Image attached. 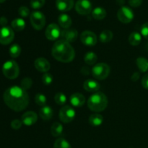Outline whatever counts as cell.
Masks as SVG:
<instances>
[{"mask_svg":"<svg viewBox=\"0 0 148 148\" xmlns=\"http://www.w3.org/2000/svg\"><path fill=\"white\" fill-rule=\"evenodd\" d=\"M117 17L121 23L127 24L134 19V12L129 7L123 6L117 12Z\"/></svg>","mask_w":148,"mask_h":148,"instance_id":"7","label":"cell"},{"mask_svg":"<svg viewBox=\"0 0 148 148\" xmlns=\"http://www.w3.org/2000/svg\"><path fill=\"white\" fill-rule=\"evenodd\" d=\"M146 49H147V50L148 51V43H147V44H146Z\"/></svg>","mask_w":148,"mask_h":148,"instance_id":"45","label":"cell"},{"mask_svg":"<svg viewBox=\"0 0 148 148\" xmlns=\"http://www.w3.org/2000/svg\"><path fill=\"white\" fill-rule=\"evenodd\" d=\"M113 38V33L109 30H105L101 33L99 36V40L102 43H108Z\"/></svg>","mask_w":148,"mask_h":148,"instance_id":"28","label":"cell"},{"mask_svg":"<svg viewBox=\"0 0 148 148\" xmlns=\"http://www.w3.org/2000/svg\"><path fill=\"white\" fill-rule=\"evenodd\" d=\"M21 47L18 44H13L10 48V55L12 58H17L21 53Z\"/></svg>","mask_w":148,"mask_h":148,"instance_id":"30","label":"cell"},{"mask_svg":"<svg viewBox=\"0 0 148 148\" xmlns=\"http://www.w3.org/2000/svg\"><path fill=\"white\" fill-rule=\"evenodd\" d=\"M92 5L89 0H78L75 4L77 12L82 15H86L92 12Z\"/></svg>","mask_w":148,"mask_h":148,"instance_id":"10","label":"cell"},{"mask_svg":"<svg viewBox=\"0 0 148 148\" xmlns=\"http://www.w3.org/2000/svg\"><path fill=\"white\" fill-rule=\"evenodd\" d=\"M110 74V66L107 64L98 63L92 67V75L94 77L98 80L106 79Z\"/></svg>","mask_w":148,"mask_h":148,"instance_id":"5","label":"cell"},{"mask_svg":"<svg viewBox=\"0 0 148 148\" xmlns=\"http://www.w3.org/2000/svg\"><path fill=\"white\" fill-rule=\"evenodd\" d=\"M142 85L144 88L148 90V73L145 75L142 79Z\"/></svg>","mask_w":148,"mask_h":148,"instance_id":"40","label":"cell"},{"mask_svg":"<svg viewBox=\"0 0 148 148\" xmlns=\"http://www.w3.org/2000/svg\"><path fill=\"white\" fill-rule=\"evenodd\" d=\"M132 80L136 82L140 79V73L139 72H134L132 75Z\"/></svg>","mask_w":148,"mask_h":148,"instance_id":"41","label":"cell"},{"mask_svg":"<svg viewBox=\"0 0 148 148\" xmlns=\"http://www.w3.org/2000/svg\"><path fill=\"white\" fill-rule=\"evenodd\" d=\"M53 148H72L69 142L64 138H59L55 141Z\"/></svg>","mask_w":148,"mask_h":148,"instance_id":"29","label":"cell"},{"mask_svg":"<svg viewBox=\"0 0 148 148\" xmlns=\"http://www.w3.org/2000/svg\"><path fill=\"white\" fill-rule=\"evenodd\" d=\"M142 40V36L137 32H133L129 36V42L133 46H138Z\"/></svg>","mask_w":148,"mask_h":148,"instance_id":"27","label":"cell"},{"mask_svg":"<svg viewBox=\"0 0 148 148\" xmlns=\"http://www.w3.org/2000/svg\"><path fill=\"white\" fill-rule=\"evenodd\" d=\"M56 7L61 12L69 11L74 7V0H56Z\"/></svg>","mask_w":148,"mask_h":148,"instance_id":"16","label":"cell"},{"mask_svg":"<svg viewBox=\"0 0 148 148\" xmlns=\"http://www.w3.org/2000/svg\"><path fill=\"white\" fill-rule=\"evenodd\" d=\"M51 54L56 60L63 63H69L72 62L75 57V51L74 48L69 42L64 39L57 40L53 45L51 49Z\"/></svg>","mask_w":148,"mask_h":148,"instance_id":"2","label":"cell"},{"mask_svg":"<svg viewBox=\"0 0 148 148\" xmlns=\"http://www.w3.org/2000/svg\"><path fill=\"white\" fill-rule=\"evenodd\" d=\"M18 13L22 17H27L30 14V10H29V9L27 7L22 6V7L19 8Z\"/></svg>","mask_w":148,"mask_h":148,"instance_id":"36","label":"cell"},{"mask_svg":"<svg viewBox=\"0 0 148 148\" xmlns=\"http://www.w3.org/2000/svg\"><path fill=\"white\" fill-rule=\"evenodd\" d=\"M53 114V109L49 106L42 107L39 111V116L43 121H49L52 118Z\"/></svg>","mask_w":148,"mask_h":148,"instance_id":"19","label":"cell"},{"mask_svg":"<svg viewBox=\"0 0 148 148\" xmlns=\"http://www.w3.org/2000/svg\"><path fill=\"white\" fill-rule=\"evenodd\" d=\"M22 122L27 127L33 125L38 121V115L33 111H27L22 116Z\"/></svg>","mask_w":148,"mask_h":148,"instance_id":"15","label":"cell"},{"mask_svg":"<svg viewBox=\"0 0 148 148\" xmlns=\"http://www.w3.org/2000/svg\"><path fill=\"white\" fill-rule=\"evenodd\" d=\"M136 64L141 72H146L148 70V60L145 57H139L136 59Z\"/></svg>","mask_w":148,"mask_h":148,"instance_id":"24","label":"cell"},{"mask_svg":"<svg viewBox=\"0 0 148 148\" xmlns=\"http://www.w3.org/2000/svg\"><path fill=\"white\" fill-rule=\"evenodd\" d=\"M69 102L75 107H81L85 103V98L82 94L75 92L69 98Z\"/></svg>","mask_w":148,"mask_h":148,"instance_id":"17","label":"cell"},{"mask_svg":"<svg viewBox=\"0 0 148 148\" xmlns=\"http://www.w3.org/2000/svg\"><path fill=\"white\" fill-rule=\"evenodd\" d=\"M11 25L13 30L20 32L24 30L25 27V22L22 18H16L14 20H12Z\"/></svg>","mask_w":148,"mask_h":148,"instance_id":"23","label":"cell"},{"mask_svg":"<svg viewBox=\"0 0 148 148\" xmlns=\"http://www.w3.org/2000/svg\"><path fill=\"white\" fill-rule=\"evenodd\" d=\"M42 82L45 85H49L53 82V76L49 73H44L42 76Z\"/></svg>","mask_w":148,"mask_h":148,"instance_id":"35","label":"cell"},{"mask_svg":"<svg viewBox=\"0 0 148 148\" xmlns=\"http://www.w3.org/2000/svg\"><path fill=\"white\" fill-rule=\"evenodd\" d=\"M89 123L92 127H99L103 123V117L99 114H94L90 116Z\"/></svg>","mask_w":148,"mask_h":148,"instance_id":"21","label":"cell"},{"mask_svg":"<svg viewBox=\"0 0 148 148\" xmlns=\"http://www.w3.org/2000/svg\"><path fill=\"white\" fill-rule=\"evenodd\" d=\"M60 27L56 23H51L49 25L46 27V31H45V36L46 38L49 40H56L59 38V36H61Z\"/></svg>","mask_w":148,"mask_h":148,"instance_id":"11","label":"cell"},{"mask_svg":"<svg viewBox=\"0 0 148 148\" xmlns=\"http://www.w3.org/2000/svg\"><path fill=\"white\" fill-rule=\"evenodd\" d=\"M2 72L7 78L14 79L19 76L20 68L15 61L9 60L4 62L3 64Z\"/></svg>","mask_w":148,"mask_h":148,"instance_id":"4","label":"cell"},{"mask_svg":"<svg viewBox=\"0 0 148 148\" xmlns=\"http://www.w3.org/2000/svg\"><path fill=\"white\" fill-rule=\"evenodd\" d=\"M141 34L145 38L148 40V23H145L142 25Z\"/></svg>","mask_w":148,"mask_h":148,"instance_id":"38","label":"cell"},{"mask_svg":"<svg viewBox=\"0 0 148 148\" xmlns=\"http://www.w3.org/2000/svg\"><path fill=\"white\" fill-rule=\"evenodd\" d=\"M63 130V127L60 123L54 122L52 124L51 128V134L53 137H57L62 134Z\"/></svg>","mask_w":148,"mask_h":148,"instance_id":"26","label":"cell"},{"mask_svg":"<svg viewBox=\"0 0 148 148\" xmlns=\"http://www.w3.org/2000/svg\"><path fill=\"white\" fill-rule=\"evenodd\" d=\"M108 98L101 92H94L88 100V106L93 112L103 111L108 106Z\"/></svg>","mask_w":148,"mask_h":148,"instance_id":"3","label":"cell"},{"mask_svg":"<svg viewBox=\"0 0 148 148\" xmlns=\"http://www.w3.org/2000/svg\"><path fill=\"white\" fill-rule=\"evenodd\" d=\"M14 38L13 29L8 26L2 27L0 29V43L2 45H8L12 42Z\"/></svg>","mask_w":148,"mask_h":148,"instance_id":"9","label":"cell"},{"mask_svg":"<svg viewBox=\"0 0 148 148\" xmlns=\"http://www.w3.org/2000/svg\"><path fill=\"white\" fill-rule=\"evenodd\" d=\"M22 125H23V122L19 119H14L11 122V127L13 130H19L21 128Z\"/></svg>","mask_w":148,"mask_h":148,"instance_id":"37","label":"cell"},{"mask_svg":"<svg viewBox=\"0 0 148 148\" xmlns=\"http://www.w3.org/2000/svg\"><path fill=\"white\" fill-rule=\"evenodd\" d=\"M46 101H47L46 97L43 94L38 93L35 96V102L38 106H40L42 107L45 106L46 103Z\"/></svg>","mask_w":148,"mask_h":148,"instance_id":"32","label":"cell"},{"mask_svg":"<svg viewBox=\"0 0 148 148\" xmlns=\"http://www.w3.org/2000/svg\"><path fill=\"white\" fill-rule=\"evenodd\" d=\"M3 99L10 109L17 112L25 109L30 101L27 91L17 85L7 88L4 92Z\"/></svg>","mask_w":148,"mask_h":148,"instance_id":"1","label":"cell"},{"mask_svg":"<svg viewBox=\"0 0 148 148\" xmlns=\"http://www.w3.org/2000/svg\"><path fill=\"white\" fill-rule=\"evenodd\" d=\"M143 3V0H129V4L132 7H138Z\"/></svg>","mask_w":148,"mask_h":148,"instance_id":"39","label":"cell"},{"mask_svg":"<svg viewBox=\"0 0 148 148\" xmlns=\"http://www.w3.org/2000/svg\"><path fill=\"white\" fill-rule=\"evenodd\" d=\"M46 3V0H31L30 6L34 10H38L42 8Z\"/></svg>","mask_w":148,"mask_h":148,"instance_id":"34","label":"cell"},{"mask_svg":"<svg viewBox=\"0 0 148 148\" xmlns=\"http://www.w3.org/2000/svg\"><path fill=\"white\" fill-rule=\"evenodd\" d=\"M35 68L38 72L46 73L51 69V64L49 61L43 57H39L36 59L34 62Z\"/></svg>","mask_w":148,"mask_h":148,"instance_id":"14","label":"cell"},{"mask_svg":"<svg viewBox=\"0 0 148 148\" xmlns=\"http://www.w3.org/2000/svg\"><path fill=\"white\" fill-rule=\"evenodd\" d=\"M30 23L34 29L37 30H40L44 27L46 25V17L40 11H34L31 13L30 17Z\"/></svg>","mask_w":148,"mask_h":148,"instance_id":"6","label":"cell"},{"mask_svg":"<svg viewBox=\"0 0 148 148\" xmlns=\"http://www.w3.org/2000/svg\"><path fill=\"white\" fill-rule=\"evenodd\" d=\"M54 101L56 103H57L58 105L63 106L66 103L67 99H66V95L64 93H62V92H57L54 96Z\"/></svg>","mask_w":148,"mask_h":148,"instance_id":"31","label":"cell"},{"mask_svg":"<svg viewBox=\"0 0 148 148\" xmlns=\"http://www.w3.org/2000/svg\"><path fill=\"white\" fill-rule=\"evenodd\" d=\"M58 23L62 28L67 29L71 27L72 21L70 16L66 14H62L58 17Z\"/></svg>","mask_w":148,"mask_h":148,"instance_id":"20","label":"cell"},{"mask_svg":"<svg viewBox=\"0 0 148 148\" xmlns=\"http://www.w3.org/2000/svg\"><path fill=\"white\" fill-rule=\"evenodd\" d=\"M6 0H0V3H3V2H4Z\"/></svg>","mask_w":148,"mask_h":148,"instance_id":"44","label":"cell"},{"mask_svg":"<svg viewBox=\"0 0 148 148\" xmlns=\"http://www.w3.org/2000/svg\"><path fill=\"white\" fill-rule=\"evenodd\" d=\"M32 85H33V80H32L31 78L30 77L24 78V79L21 81V83H20L21 88L26 91H27V90L30 89L32 87Z\"/></svg>","mask_w":148,"mask_h":148,"instance_id":"33","label":"cell"},{"mask_svg":"<svg viewBox=\"0 0 148 148\" xmlns=\"http://www.w3.org/2000/svg\"><path fill=\"white\" fill-rule=\"evenodd\" d=\"M7 24V19L5 17H1L0 18V25L2 27H5L6 25Z\"/></svg>","mask_w":148,"mask_h":148,"instance_id":"42","label":"cell"},{"mask_svg":"<svg viewBox=\"0 0 148 148\" xmlns=\"http://www.w3.org/2000/svg\"><path fill=\"white\" fill-rule=\"evenodd\" d=\"M81 73L84 75H88L90 74V69L88 67H82L81 69Z\"/></svg>","mask_w":148,"mask_h":148,"instance_id":"43","label":"cell"},{"mask_svg":"<svg viewBox=\"0 0 148 148\" xmlns=\"http://www.w3.org/2000/svg\"><path fill=\"white\" fill-rule=\"evenodd\" d=\"M83 88L88 92H96L100 90V84L93 79H87L84 82Z\"/></svg>","mask_w":148,"mask_h":148,"instance_id":"18","label":"cell"},{"mask_svg":"<svg viewBox=\"0 0 148 148\" xmlns=\"http://www.w3.org/2000/svg\"><path fill=\"white\" fill-rule=\"evenodd\" d=\"M97 60H98V56L94 52H88V53H85V56H84V61H85V63L88 65H90V66L95 64Z\"/></svg>","mask_w":148,"mask_h":148,"instance_id":"25","label":"cell"},{"mask_svg":"<svg viewBox=\"0 0 148 148\" xmlns=\"http://www.w3.org/2000/svg\"><path fill=\"white\" fill-rule=\"evenodd\" d=\"M80 40L84 45L87 46H94L97 43L98 38L93 32L90 30L83 31L80 35Z\"/></svg>","mask_w":148,"mask_h":148,"instance_id":"12","label":"cell"},{"mask_svg":"<svg viewBox=\"0 0 148 148\" xmlns=\"http://www.w3.org/2000/svg\"><path fill=\"white\" fill-rule=\"evenodd\" d=\"M75 115H76L75 111L69 106H64L59 111V119L62 122L65 124L72 122L75 119Z\"/></svg>","mask_w":148,"mask_h":148,"instance_id":"8","label":"cell"},{"mask_svg":"<svg viewBox=\"0 0 148 148\" xmlns=\"http://www.w3.org/2000/svg\"><path fill=\"white\" fill-rule=\"evenodd\" d=\"M106 11L101 7H95L92 11V16L95 20H101L106 17Z\"/></svg>","mask_w":148,"mask_h":148,"instance_id":"22","label":"cell"},{"mask_svg":"<svg viewBox=\"0 0 148 148\" xmlns=\"http://www.w3.org/2000/svg\"><path fill=\"white\" fill-rule=\"evenodd\" d=\"M61 36L62 39L70 43L75 42L77 39L78 32L76 29L69 27L67 29H64L61 33Z\"/></svg>","mask_w":148,"mask_h":148,"instance_id":"13","label":"cell"}]
</instances>
